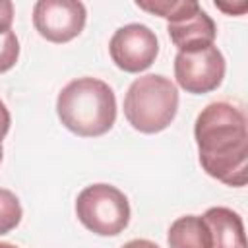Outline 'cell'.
<instances>
[{
  "label": "cell",
  "instance_id": "obj_1",
  "mask_svg": "<svg viewBox=\"0 0 248 248\" xmlns=\"http://www.w3.org/2000/svg\"><path fill=\"white\" fill-rule=\"evenodd\" d=\"M194 138L202 169L227 186L248 180V128L244 110L229 101L209 103L196 118Z\"/></svg>",
  "mask_w": 248,
  "mask_h": 248
},
{
  "label": "cell",
  "instance_id": "obj_2",
  "mask_svg": "<svg viewBox=\"0 0 248 248\" xmlns=\"http://www.w3.org/2000/svg\"><path fill=\"white\" fill-rule=\"evenodd\" d=\"M60 122L81 138L107 134L116 120V97L108 83L97 78L72 79L56 97Z\"/></svg>",
  "mask_w": 248,
  "mask_h": 248
},
{
  "label": "cell",
  "instance_id": "obj_3",
  "mask_svg": "<svg viewBox=\"0 0 248 248\" xmlns=\"http://www.w3.org/2000/svg\"><path fill=\"white\" fill-rule=\"evenodd\" d=\"M176 110L178 89L161 74L136 78L124 97V116L141 134L163 132L174 120Z\"/></svg>",
  "mask_w": 248,
  "mask_h": 248
},
{
  "label": "cell",
  "instance_id": "obj_4",
  "mask_svg": "<svg viewBox=\"0 0 248 248\" xmlns=\"http://www.w3.org/2000/svg\"><path fill=\"white\" fill-rule=\"evenodd\" d=\"M79 223L99 236L120 234L130 223V203L122 190L112 184L85 186L76 200Z\"/></svg>",
  "mask_w": 248,
  "mask_h": 248
},
{
  "label": "cell",
  "instance_id": "obj_5",
  "mask_svg": "<svg viewBox=\"0 0 248 248\" xmlns=\"http://www.w3.org/2000/svg\"><path fill=\"white\" fill-rule=\"evenodd\" d=\"M174 78L176 83L194 95L215 91L225 78V58L213 45L178 50L174 56Z\"/></svg>",
  "mask_w": 248,
  "mask_h": 248
},
{
  "label": "cell",
  "instance_id": "obj_6",
  "mask_svg": "<svg viewBox=\"0 0 248 248\" xmlns=\"http://www.w3.org/2000/svg\"><path fill=\"white\" fill-rule=\"evenodd\" d=\"M108 52L120 70L138 74L155 62L159 54V41L147 25L128 23L114 31L108 43Z\"/></svg>",
  "mask_w": 248,
  "mask_h": 248
},
{
  "label": "cell",
  "instance_id": "obj_7",
  "mask_svg": "<svg viewBox=\"0 0 248 248\" xmlns=\"http://www.w3.org/2000/svg\"><path fill=\"white\" fill-rule=\"evenodd\" d=\"M87 19V10L78 0H39L33 8V25L50 43L76 39Z\"/></svg>",
  "mask_w": 248,
  "mask_h": 248
},
{
  "label": "cell",
  "instance_id": "obj_8",
  "mask_svg": "<svg viewBox=\"0 0 248 248\" xmlns=\"http://www.w3.org/2000/svg\"><path fill=\"white\" fill-rule=\"evenodd\" d=\"M167 31L178 50H192V48L213 45L217 37V27L213 19L202 10L200 4L184 17L170 21L167 25Z\"/></svg>",
  "mask_w": 248,
  "mask_h": 248
},
{
  "label": "cell",
  "instance_id": "obj_9",
  "mask_svg": "<svg viewBox=\"0 0 248 248\" xmlns=\"http://www.w3.org/2000/svg\"><path fill=\"white\" fill-rule=\"evenodd\" d=\"M203 221L211 232V248H246L242 217L229 207H209Z\"/></svg>",
  "mask_w": 248,
  "mask_h": 248
},
{
  "label": "cell",
  "instance_id": "obj_10",
  "mask_svg": "<svg viewBox=\"0 0 248 248\" xmlns=\"http://www.w3.org/2000/svg\"><path fill=\"white\" fill-rule=\"evenodd\" d=\"M169 248H211V232L200 215H182L174 219L167 234Z\"/></svg>",
  "mask_w": 248,
  "mask_h": 248
},
{
  "label": "cell",
  "instance_id": "obj_11",
  "mask_svg": "<svg viewBox=\"0 0 248 248\" xmlns=\"http://www.w3.org/2000/svg\"><path fill=\"white\" fill-rule=\"evenodd\" d=\"M136 6L140 10H145L149 14L165 17L170 23V21H176V19L184 17L186 14H190L198 6V2H194V0H153V2L138 0Z\"/></svg>",
  "mask_w": 248,
  "mask_h": 248
},
{
  "label": "cell",
  "instance_id": "obj_12",
  "mask_svg": "<svg viewBox=\"0 0 248 248\" xmlns=\"http://www.w3.org/2000/svg\"><path fill=\"white\" fill-rule=\"evenodd\" d=\"M21 221V203L12 190L0 188V234L14 231Z\"/></svg>",
  "mask_w": 248,
  "mask_h": 248
},
{
  "label": "cell",
  "instance_id": "obj_13",
  "mask_svg": "<svg viewBox=\"0 0 248 248\" xmlns=\"http://www.w3.org/2000/svg\"><path fill=\"white\" fill-rule=\"evenodd\" d=\"M19 58V41L16 33L10 29L0 33V74L12 70Z\"/></svg>",
  "mask_w": 248,
  "mask_h": 248
},
{
  "label": "cell",
  "instance_id": "obj_14",
  "mask_svg": "<svg viewBox=\"0 0 248 248\" xmlns=\"http://www.w3.org/2000/svg\"><path fill=\"white\" fill-rule=\"evenodd\" d=\"M14 21V4L10 0H0V33L12 29Z\"/></svg>",
  "mask_w": 248,
  "mask_h": 248
},
{
  "label": "cell",
  "instance_id": "obj_15",
  "mask_svg": "<svg viewBox=\"0 0 248 248\" xmlns=\"http://www.w3.org/2000/svg\"><path fill=\"white\" fill-rule=\"evenodd\" d=\"M10 124H12L10 110L6 108L4 101L0 99V143H2V140L6 138V134H8V130H10Z\"/></svg>",
  "mask_w": 248,
  "mask_h": 248
},
{
  "label": "cell",
  "instance_id": "obj_16",
  "mask_svg": "<svg viewBox=\"0 0 248 248\" xmlns=\"http://www.w3.org/2000/svg\"><path fill=\"white\" fill-rule=\"evenodd\" d=\"M215 6L219 8V10H223L225 14H229V16H240V14H244L246 10H248V2H240L238 6H229V4H225V2H215Z\"/></svg>",
  "mask_w": 248,
  "mask_h": 248
},
{
  "label": "cell",
  "instance_id": "obj_17",
  "mask_svg": "<svg viewBox=\"0 0 248 248\" xmlns=\"http://www.w3.org/2000/svg\"><path fill=\"white\" fill-rule=\"evenodd\" d=\"M122 248H159V246L151 240H145V238H134V240L126 242Z\"/></svg>",
  "mask_w": 248,
  "mask_h": 248
},
{
  "label": "cell",
  "instance_id": "obj_18",
  "mask_svg": "<svg viewBox=\"0 0 248 248\" xmlns=\"http://www.w3.org/2000/svg\"><path fill=\"white\" fill-rule=\"evenodd\" d=\"M0 248H17L16 244H10V242H0Z\"/></svg>",
  "mask_w": 248,
  "mask_h": 248
},
{
  "label": "cell",
  "instance_id": "obj_19",
  "mask_svg": "<svg viewBox=\"0 0 248 248\" xmlns=\"http://www.w3.org/2000/svg\"><path fill=\"white\" fill-rule=\"evenodd\" d=\"M2 153H4V151H2V143H0V163H2Z\"/></svg>",
  "mask_w": 248,
  "mask_h": 248
}]
</instances>
